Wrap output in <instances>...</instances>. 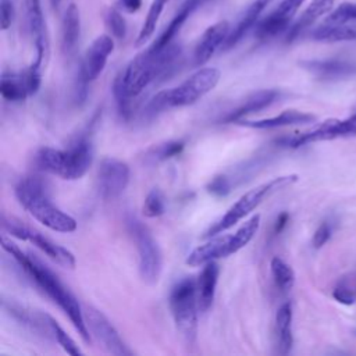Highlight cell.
Here are the masks:
<instances>
[{
	"instance_id": "24",
	"label": "cell",
	"mask_w": 356,
	"mask_h": 356,
	"mask_svg": "<svg viewBox=\"0 0 356 356\" xmlns=\"http://www.w3.org/2000/svg\"><path fill=\"white\" fill-rule=\"evenodd\" d=\"M81 35V17L75 4H70L64 13L61 24V49L65 56H72L76 50Z\"/></svg>"
},
{
	"instance_id": "38",
	"label": "cell",
	"mask_w": 356,
	"mask_h": 356,
	"mask_svg": "<svg viewBox=\"0 0 356 356\" xmlns=\"http://www.w3.org/2000/svg\"><path fill=\"white\" fill-rule=\"evenodd\" d=\"M332 229H334V225L331 221H323L317 229L314 231L313 234V238H312V245L314 249H320L323 248L331 238L332 235Z\"/></svg>"
},
{
	"instance_id": "1",
	"label": "cell",
	"mask_w": 356,
	"mask_h": 356,
	"mask_svg": "<svg viewBox=\"0 0 356 356\" xmlns=\"http://www.w3.org/2000/svg\"><path fill=\"white\" fill-rule=\"evenodd\" d=\"M179 57V47L170 43L159 51L149 47L129 61L113 82V95L122 118L131 117L132 99L139 96L152 82L167 78L174 71Z\"/></svg>"
},
{
	"instance_id": "9",
	"label": "cell",
	"mask_w": 356,
	"mask_h": 356,
	"mask_svg": "<svg viewBox=\"0 0 356 356\" xmlns=\"http://www.w3.org/2000/svg\"><path fill=\"white\" fill-rule=\"evenodd\" d=\"M355 135H356V113H353L352 115L343 120H337V118L327 120L310 131L282 139L281 143L295 149L313 142L331 140L337 138H346V136H355Z\"/></svg>"
},
{
	"instance_id": "34",
	"label": "cell",
	"mask_w": 356,
	"mask_h": 356,
	"mask_svg": "<svg viewBox=\"0 0 356 356\" xmlns=\"http://www.w3.org/2000/svg\"><path fill=\"white\" fill-rule=\"evenodd\" d=\"M50 324H51V330H53V334H54V338L56 341L58 342V345H61V348L70 353V355H74V356H79L82 355V350L79 349V346L75 343V341L57 324V321L50 317Z\"/></svg>"
},
{
	"instance_id": "16",
	"label": "cell",
	"mask_w": 356,
	"mask_h": 356,
	"mask_svg": "<svg viewBox=\"0 0 356 356\" xmlns=\"http://www.w3.org/2000/svg\"><path fill=\"white\" fill-rule=\"evenodd\" d=\"M25 22L29 33L32 35L36 46V53L47 57L49 42L44 29V19L40 7V0H24L22 1Z\"/></svg>"
},
{
	"instance_id": "40",
	"label": "cell",
	"mask_w": 356,
	"mask_h": 356,
	"mask_svg": "<svg viewBox=\"0 0 356 356\" xmlns=\"http://www.w3.org/2000/svg\"><path fill=\"white\" fill-rule=\"evenodd\" d=\"M0 15L1 29L10 28L15 17V10L11 0H0Z\"/></svg>"
},
{
	"instance_id": "27",
	"label": "cell",
	"mask_w": 356,
	"mask_h": 356,
	"mask_svg": "<svg viewBox=\"0 0 356 356\" xmlns=\"http://www.w3.org/2000/svg\"><path fill=\"white\" fill-rule=\"evenodd\" d=\"M0 93L8 102H21L31 96L24 72H4L1 75Z\"/></svg>"
},
{
	"instance_id": "41",
	"label": "cell",
	"mask_w": 356,
	"mask_h": 356,
	"mask_svg": "<svg viewBox=\"0 0 356 356\" xmlns=\"http://www.w3.org/2000/svg\"><path fill=\"white\" fill-rule=\"evenodd\" d=\"M289 221V214L286 211H282L278 214V217L275 218V222H274V232L275 234H280L282 232V229L286 227Z\"/></svg>"
},
{
	"instance_id": "5",
	"label": "cell",
	"mask_w": 356,
	"mask_h": 356,
	"mask_svg": "<svg viewBox=\"0 0 356 356\" xmlns=\"http://www.w3.org/2000/svg\"><path fill=\"white\" fill-rule=\"evenodd\" d=\"M220 75L221 74L217 68H200L181 85L159 92L146 106L145 114L149 118H153L165 110L195 104L217 86Z\"/></svg>"
},
{
	"instance_id": "14",
	"label": "cell",
	"mask_w": 356,
	"mask_h": 356,
	"mask_svg": "<svg viewBox=\"0 0 356 356\" xmlns=\"http://www.w3.org/2000/svg\"><path fill=\"white\" fill-rule=\"evenodd\" d=\"M229 24L227 21H220L211 26H209L203 35L200 36L195 53H193V60L196 65H203L206 64L214 53L222 47L224 42L227 40L229 35Z\"/></svg>"
},
{
	"instance_id": "23",
	"label": "cell",
	"mask_w": 356,
	"mask_h": 356,
	"mask_svg": "<svg viewBox=\"0 0 356 356\" xmlns=\"http://www.w3.org/2000/svg\"><path fill=\"white\" fill-rule=\"evenodd\" d=\"M273 0H254L242 14L238 24L234 26V29L229 32L227 40L222 44V50H229L234 47L248 32L249 29L256 24L260 14L264 11V8L271 3Z\"/></svg>"
},
{
	"instance_id": "20",
	"label": "cell",
	"mask_w": 356,
	"mask_h": 356,
	"mask_svg": "<svg viewBox=\"0 0 356 356\" xmlns=\"http://www.w3.org/2000/svg\"><path fill=\"white\" fill-rule=\"evenodd\" d=\"M207 0H185L179 10L177 11V14L174 15V18L171 19V22L167 25V28L164 29V32L154 40V43L150 46L152 50L159 51L161 49H164L165 46H168L172 39L175 38V35L179 32V29L182 28V25L186 22V19L199 8L202 7Z\"/></svg>"
},
{
	"instance_id": "8",
	"label": "cell",
	"mask_w": 356,
	"mask_h": 356,
	"mask_svg": "<svg viewBox=\"0 0 356 356\" xmlns=\"http://www.w3.org/2000/svg\"><path fill=\"white\" fill-rule=\"evenodd\" d=\"M128 231L132 235L138 254H139V274L146 284H156L163 268V254L159 243L150 234L146 225L138 218L129 217L127 220Z\"/></svg>"
},
{
	"instance_id": "19",
	"label": "cell",
	"mask_w": 356,
	"mask_h": 356,
	"mask_svg": "<svg viewBox=\"0 0 356 356\" xmlns=\"http://www.w3.org/2000/svg\"><path fill=\"white\" fill-rule=\"evenodd\" d=\"M280 96L278 90L275 89H263V90H257L254 93H252L239 107H236L235 110L229 111L225 117H224V122H235L238 124L239 121H242L246 115L257 113L260 110H264L266 107H268L271 103L275 102V99Z\"/></svg>"
},
{
	"instance_id": "36",
	"label": "cell",
	"mask_w": 356,
	"mask_h": 356,
	"mask_svg": "<svg viewBox=\"0 0 356 356\" xmlns=\"http://www.w3.org/2000/svg\"><path fill=\"white\" fill-rule=\"evenodd\" d=\"M106 22H107V26H108V29H110V32L114 38H117V39H124L125 38V35H127L125 19L122 18V15L115 8L108 10L107 17H106Z\"/></svg>"
},
{
	"instance_id": "39",
	"label": "cell",
	"mask_w": 356,
	"mask_h": 356,
	"mask_svg": "<svg viewBox=\"0 0 356 356\" xmlns=\"http://www.w3.org/2000/svg\"><path fill=\"white\" fill-rule=\"evenodd\" d=\"M332 296L339 302V303H343V305H352L355 303L356 300V292L355 289H352L349 286V284L342 280L341 282L337 284V286L334 288L332 291Z\"/></svg>"
},
{
	"instance_id": "32",
	"label": "cell",
	"mask_w": 356,
	"mask_h": 356,
	"mask_svg": "<svg viewBox=\"0 0 356 356\" xmlns=\"http://www.w3.org/2000/svg\"><path fill=\"white\" fill-rule=\"evenodd\" d=\"M185 147V140L182 139H177V140H168L165 143H161L156 147H152L147 152V157H150L153 161L159 163V161H164L168 159H172L175 156H178Z\"/></svg>"
},
{
	"instance_id": "31",
	"label": "cell",
	"mask_w": 356,
	"mask_h": 356,
	"mask_svg": "<svg viewBox=\"0 0 356 356\" xmlns=\"http://www.w3.org/2000/svg\"><path fill=\"white\" fill-rule=\"evenodd\" d=\"M167 0H153L149 11H147V15H146V19L139 31V35L136 38V46H140L143 44L146 40L150 39V36L153 35L154 29H156V25H157V21H159V17L164 8V4H165Z\"/></svg>"
},
{
	"instance_id": "35",
	"label": "cell",
	"mask_w": 356,
	"mask_h": 356,
	"mask_svg": "<svg viewBox=\"0 0 356 356\" xmlns=\"http://www.w3.org/2000/svg\"><path fill=\"white\" fill-rule=\"evenodd\" d=\"M353 19H356V3H342L328 15L325 24H343Z\"/></svg>"
},
{
	"instance_id": "37",
	"label": "cell",
	"mask_w": 356,
	"mask_h": 356,
	"mask_svg": "<svg viewBox=\"0 0 356 356\" xmlns=\"http://www.w3.org/2000/svg\"><path fill=\"white\" fill-rule=\"evenodd\" d=\"M207 192L217 196V197H222L227 196L231 189H232V184L228 178V175L221 174V175H216L209 184H207Z\"/></svg>"
},
{
	"instance_id": "12",
	"label": "cell",
	"mask_w": 356,
	"mask_h": 356,
	"mask_svg": "<svg viewBox=\"0 0 356 356\" xmlns=\"http://www.w3.org/2000/svg\"><path fill=\"white\" fill-rule=\"evenodd\" d=\"M114 50V40L108 35L97 36L85 51L78 78L90 83L104 70L110 54Z\"/></svg>"
},
{
	"instance_id": "2",
	"label": "cell",
	"mask_w": 356,
	"mask_h": 356,
	"mask_svg": "<svg viewBox=\"0 0 356 356\" xmlns=\"http://www.w3.org/2000/svg\"><path fill=\"white\" fill-rule=\"evenodd\" d=\"M1 246L8 254L14 257V260L36 282V285L68 316L70 321L72 323L81 338L85 342H90L92 335L88 330L83 310L81 309L76 298L65 288L58 277L38 257L22 252L14 242L7 239L6 236L1 238Z\"/></svg>"
},
{
	"instance_id": "25",
	"label": "cell",
	"mask_w": 356,
	"mask_h": 356,
	"mask_svg": "<svg viewBox=\"0 0 356 356\" xmlns=\"http://www.w3.org/2000/svg\"><path fill=\"white\" fill-rule=\"evenodd\" d=\"M275 338L277 350L281 355H286L292 349V305L291 302L282 303L275 314Z\"/></svg>"
},
{
	"instance_id": "18",
	"label": "cell",
	"mask_w": 356,
	"mask_h": 356,
	"mask_svg": "<svg viewBox=\"0 0 356 356\" xmlns=\"http://www.w3.org/2000/svg\"><path fill=\"white\" fill-rule=\"evenodd\" d=\"M231 235H214L207 241L206 243L195 248L186 257L185 263L191 267H197V266H204L209 261L227 257L228 253V242H229Z\"/></svg>"
},
{
	"instance_id": "42",
	"label": "cell",
	"mask_w": 356,
	"mask_h": 356,
	"mask_svg": "<svg viewBox=\"0 0 356 356\" xmlns=\"http://www.w3.org/2000/svg\"><path fill=\"white\" fill-rule=\"evenodd\" d=\"M122 8L128 13H135L142 6V0H120Z\"/></svg>"
},
{
	"instance_id": "33",
	"label": "cell",
	"mask_w": 356,
	"mask_h": 356,
	"mask_svg": "<svg viewBox=\"0 0 356 356\" xmlns=\"http://www.w3.org/2000/svg\"><path fill=\"white\" fill-rule=\"evenodd\" d=\"M142 211H143V216L149 218H154L164 214L165 211L164 195L159 189H152L143 202Z\"/></svg>"
},
{
	"instance_id": "4",
	"label": "cell",
	"mask_w": 356,
	"mask_h": 356,
	"mask_svg": "<svg viewBox=\"0 0 356 356\" xmlns=\"http://www.w3.org/2000/svg\"><path fill=\"white\" fill-rule=\"evenodd\" d=\"M93 145L86 136L76 138L67 149L42 147L35 154V165L43 172L57 175L65 181L82 178L93 163Z\"/></svg>"
},
{
	"instance_id": "28",
	"label": "cell",
	"mask_w": 356,
	"mask_h": 356,
	"mask_svg": "<svg viewBox=\"0 0 356 356\" xmlns=\"http://www.w3.org/2000/svg\"><path fill=\"white\" fill-rule=\"evenodd\" d=\"M312 38L318 42H349L356 40V24H324L313 31Z\"/></svg>"
},
{
	"instance_id": "13",
	"label": "cell",
	"mask_w": 356,
	"mask_h": 356,
	"mask_svg": "<svg viewBox=\"0 0 356 356\" xmlns=\"http://www.w3.org/2000/svg\"><path fill=\"white\" fill-rule=\"evenodd\" d=\"M303 1L305 0H282L273 13L259 22L254 31L256 36L260 40H267L286 31Z\"/></svg>"
},
{
	"instance_id": "10",
	"label": "cell",
	"mask_w": 356,
	"mask_h": 356,
	"mask_svg": "<svg viewBox=\"0 0 356 356\" xmlns=\"http://www.w3.org/2000/svg\"><path fill=\"white\" fill-rule=\"evenodd\" d=\"M83 316L90 335L100 343V346L106 352L115 356H129L134 353L122 341L114 325L100 310L92 306H86L83 310Z\"/></svg>"
},
{
	"instance_id": "7",
	"label": "cell",
	"mask_w": 356,
	"mask_h": 356,
	"mask_svg": "<svg viewBox=\"0 0 356 356\" xmlns=\"http://www.w3.org/2000/svg\"><path fill=\"white\" fill-rule=\"evenodd\" d=\"M168 303L177 331L188 346L193 345L197 334L199 313L196 281L189 277L178 281L170 292Z\"/></svg>"
},
{
	"instance_id": "3",
	"label": "cell",
	"mask_w": 356,
	"mask_h": 356,
	"mask_svg": "<svg viewBox=\"0 0 356 356\" xmlns=\"http://www.w3.org/2000/svg\"><path fill=\"white\" fill-rule=\"evenodd\" d=\"M15 197L19 204L46 228L68 234L78 227L76 220L58 209L49 197L44 181L40 177H25L15 186Z\"/></svg>"
},
{
	"instance_id": "22",
	"label": "cell",
	"mask_w": 356,
	"mask_h": 356,
	"mask_svg": "<svg viewBox=\"0 0 356 356\" xmlns=\"http://www.w3.org/2000/svg\"><path fill=\"white\" fill-rule=\"evenodd\" d=\"M314 120H316V117L310 113L298 111V110H285L274 117L256 120V121L242 120L238 124L242 127L254 128V129H271V128L288 127V125H293V124H307V122H313Z\"/></svg>"
},
{
	"instance_id": "6",
	"label": "cell",
	"mask_w": 356,
	"mask_h": 356,
	"mask_svg": "<svg viewBox=\"0 0 356 356\" xmlns=\"http://www.w3.org/2000/svg\"><path fill=\"white\" fill-rule=\"evenodd\" d=\"M298 181V175L291 174V175H284V177H277L268 182L260 184L256 188L248 191L243 193L228 210L227 213L216 221L210 228L204 232V238H211L214 235H218L229 228H232L235 224H238L241 220H243L246 216H249L268 195L293 184Z\"/></svg>"
},
{
	"instance_id": "17",
	"label": "cell",
	"mask_w": 356,
	"mask_h": 356,
	"mask_svg": "<svg viewBox=\"0 0 356 356\" xmlns=\"http://www.w3.org/2000/svg\"><path fill=\"white\" fill-rule=\"evenodd\" d=\"M25 241H29L33 243L39 250H42L49 259H51L54 263L64 268H75L76 260L72 252H70L67 248L56 243L50 238L42 235L40 232H36L31 228H28L25 234Z\"/></svg>"
},
{
	"instance_id": "11",
	"label": "cell",
	"mask_w": 356,
	"mask_h": 356,
	"mask_svg": "<svg viewBox=\"0 0 356 356\" xmlns=\"http://www.w3.org/2000/svg\"><path fill=\"white\" fill-rule=\"evenodd\" d=\"M129 184V167L125 161L106 157L100 161L96 186L99 195L106 200H113L118 197Z\"/></svg>"
},
{
	"instance_id": "30",
	"label": "cell",
	"mask_w": 356,
	"mask_h": 356,
	"mask_svg": "<svg viewBox=\"0 0 356 356\" xmlns=\"http://www.w3.org/2000/svg\"><path fill=\"white\" fill-rule=\"evenodd\" d=\"M270 267H271V275H273L275 286L281 292L291 291L295 284V273H293L292 267L278 256L273 257Z\"/></svg>"
},
{
	"instance_id": "43",
	"label": "cell",
	"mask_w": 356,
	"mask_h": 356,
	"mask_svg": "<svg viewBox=\"0 0 356 356\" xmlns=\"http://www.w3.org/2000/svg\"><path fill=\"white\" fill-rule=\"evenodd\" d=\"M50 1V6L54 8V10H57L58 7H60V4L63 3V0H49Z\"/></svg>"
},
{
	"instance_id": "15",
	"label": "cell",
	"mask_w": 356,
	"mask_h": 356,
	"mask_svg": "<svg viewBox=\"0 0 356 356\" xmlns=\"http://www.w3.org/2000/svg\"><path fill=\"white\" fill-rule=\"evenodd\" d=\"M300 65L307 70L310 74L317 76L318 79L331 81V79H341L346 76L356 75V61L348 60H306L302 61Z\"/></svg>"
},
{
	"instance_id": "26",
	"label": "cell",
	"mask_w": 356,
	"mask_h": 356,
	"mask_svg": "<svg viewBox=\"0 0 356 356\" xmlns=\"http://www.w3.org/2000/svg\"><path fill=\"white\" fill-rule=\"evenodd\" d=\"M334 0H313L309 7L303 11L299 19L289 28L288 31V40H293L299 33L307 29L317 18L327 14L332 8Z\"/></svg>"
},
{
	"instance_id": "29",
	"label": "cell",
	"mask_w": 356,
	"mask_h": 356,
	"mask_svg": "<svg viewBox=\"0 0 356 356\" xmlns=\"http://www.w3.org/2000/svg\"><path fill=\"white\" fill-rule=\"evenodd\" d=\"M260 227V216L254 214L250 218H248L238 229L235 234H232L229 236V242H228V256L236 253L238 250H241L242 248H245L256 235V232L259 231Z\"/></svg>"
},
{
	"instance_id": "21",
	"label": "cell",
	"mask_w": 356,
	"mask_h": 356,
	"mask_svg": "<svg viewBox=\"0 0 356 356\" xmlns=\"http://www.w3.org/2000/svg\"><path fill=\"white\" fill-rule=\"evenodd\" d=\"M218 275H220V267L216 263V260H213L204 264L202 273L196 280L197 305H199L200 313L207 312L213 303L217 282H218Z\"/></svg>"
}]
</instances>
